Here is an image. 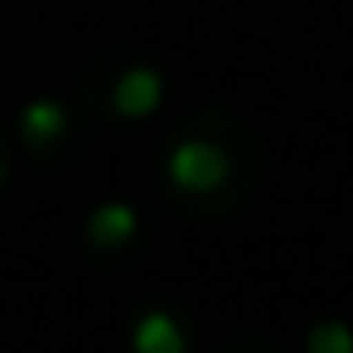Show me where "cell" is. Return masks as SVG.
Here are the masks:
<instances>
[{
  "label": "cell",
  "mask_w": 353,
  "mask_h": 353,
  "mask_svg": "<svg viewBox=\"0 0 353 353\" xmlns=\"http://www.w3.org/2000/svg\"><path fill=\"white\" fill-rule=\"evenodd\" d=\"M160 97H165V83L155 68H126L112 88V107L121 117H150L160 107Z\"/></svg>",
  "instance_id": "7a4b0ae2"
},
{
  "label": "cell",
  "mask_w": 353,
  "mask_h": 353,
  "mask_svg": "<svg viewBox=\"0 0 353 353\" xmlns=\"http://www.w3.org/2000/svg\"><path fill=\"white\" fill-rule=\"evenodd\" d=\"M310 353H353V329L343 319H319L310 329Z\"/></svg>",
  "instance_id": "8992f818"
},
{
  "label": "cell",
  "mask_w": 353,
  "mask_h": 353,
  "mask_svg": "<svg viewBox=\"0 0 353 353\" xmlns=\"http://www.w3.org/2000/svg\"><path fill=\"white\" fill-rule=\"evenodd\" d=\"M228 150L213 145V141H179L170 150V179L184 189V194H208L228 179Z\"/></svg>",
  "instance_id": "6da1fadb"
},
{
  "label": "cell",
  "mask_w": 353,
  "mask_h": 353,
  "mask_svg": "<svg viewBox=\"0 0 353 353\" xmlns=\"http://www.w3.org/2000/svg\"><path fill=\"white\" fill-rule=\"evenodd\" d=\"M131 348H136V353H184L189 339H184V329H179L174 314L150 310V314L136 319V329H131Z\"/></svg>",
  "instance_id": "3957f363"
},
{
  "label": "cell",
  "mask_w": 353,
  "mask_h": 353,
  "mask_svg": "<svg viewBox=\"0 0 353 353\" xmlns=\"http://www.w3.org/2000/svg\"><path fill=\"white\" fill-rule=\"evenodd\" d=\"M136 228H141V218H136L131 203H102V208L88 218V237H92L97 247H126V242L136 237Z\"/></svg>",
  "instance_id": "277c9868"
},
{
  "label": "cell",
  "mask_w": 353,
  "mask_h": 353,
  "mask_svg": "<svg viewBox=\"0 0 353 353\" xmlns=\"http://www.w3.org/2000/svg\"><path fill=\"white\" fill-rule=\"evenodd\" d=\"M25 136L30 141H59L63 136V107L59 102H30L25 107Z\"/></svg>",
  "instance_id": "5b68a950"
},
{
  "label": "cell",
  "mask_w": 353,
  "mask_h": 353,
  "mask_svg": "<svg viewBox=\"0 0 353 353\" xmlns=\"http://www.w3.org/2000/svg\"><path fill=\"white\" fill-rule=\"evenodd\" d=\"M0 179H6V170H0Z\"/></svg>",
  "instance_id": "52a82bcc"
}]
</instances>
